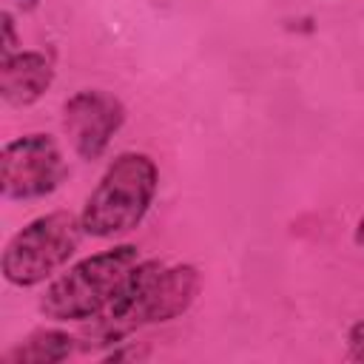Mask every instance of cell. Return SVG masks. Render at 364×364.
Here are the masks:
<instances>
[{"label": "cell", "instance_id": "6da1fadb", "mask_svg": "<svg viewBox=\"0 0 364 364\" xmlns=\"http://www.w3.org/2000/svg\"><path fill=\"white\" fill-rule=\"evenodd\" d=\"M196 293L199 273L193 264L165 267L159 259L136 262L114 301L97 316V333L111 344L139 324L171 321L193 304Z\"/></svg>", "mask_w": 364, "mask_h": 364}, {"label": "cell", "instance_id": "7a4b0ae2", "mask_svg": "<svg viewBox=\"0 0 364 364\" xmlns=\"http://www.w3.org/2000/svg\"><path fill=\"white\" fill-rule=\"evenodd\" d=\"M156 182L159 173L148 154H119L82 205L80 219L85 233L97 239H114L134 230L154 202Z\"/></svg>", "mask_w": 364, "mask_h": 364}, {"label": "cell", "instance_id": "3957f363", "mask_svg": "<svg viewBox=\"0 0 364 364\" xmlns=\"http://www.w3.org/2000/svg\"><path fill=\"white\" fill-rule=\"evenodd\" d=\"M136 262L139 250L134 245H114L71 264L40 296V313L51 321L97 318L114 301Z\"/></svg>", "mask_w": 364, "mask_h": 364}, {"label": "cell", "instance_id": "277c9868", "mask_svg": "<svg viewBox=\"0 0 364 364\" xmlns=\"http://www.w3.org/2000/svg\"><path fill=\"white\" fill-rule=\"evenodd\" d=\"M85 228L68 210L37 216L17 230L3 250V276L17 287H31L51 279L80 247Z\"/></svg>", "mask_w": 364, "mask_h": 364}, {"label": "cell", "instance_id": "5b68a950", "mask_svg": "<svg viewBox=\"0 0 364 364\" xmlns=\"http://www.w3.org/2000/svg\"><path fill=\"white\" fill-rule=\"evenodd\" d=\"M65 159L48 134H26L3 145L0 188L6 199H40L65 179Z\"/></svg>", "mask_w": 364, "mask_h": 364}, {"label": "cell", "instance_id": "8992f818", "mask_svg": "<svg viewBox=\"0 0 364 364\" xmlns=\"http://www.w3.org/2000/svg\"><path fill=\"white\" fill-rule=\"evenodd\" d=\"M122 102L102 88H82L63 105V128L82 159H97L108 148L111 136L122 128Z\"/></svg>", "mask_w": 364, "mask_h": 364}, {"label": "cell", "instance_id": "52a82bcc", "mask_svg": "<svg viewBox=\"0 0 364 364\" xmlns=\"http://www.w3.org/2000/svg\"><path fill=\"white\" fill-rule=\"evenodd\" d=\"M54 80L51 60L40 51H14L0 63V94L9 105L37 102Z\"/></svg>", "mask_w": 364, "mask_h": 364}, {"label": "cell", "instance_id": "ba28073f", "mask_svg": "<svg viewBox=\"0 0 364 364\" xmlns=\"http://www.w3.org/2000/svg\"><path fill=\"white\" fill-rule=\"evenodd\" d=\"M74 350V336L63 330H34L23 341H17L6 355L3 364H57L68 358Z\"/></svg>", "mask_w": 364, "mask_h": 364}, {"label": "cell", "instance_id": "9c48e42d", "mask_svg": "<svg viewBox=\"0 0 364 364\" xmlns=\"http://www.w3.org/2000/svg\"><path fill=\"white\" fill-rule=\"evenodd\" d=\"M347 347L353 361H364V321H355L347 333Z\"/></svg>", "mask_w": 364, "mask_h": 364}, {"label": "cell", "instance_id": "30bf717a", "mask_svg": "<svg viewBox=\"0 0 364 364\" xmlns=\"http://www.w3.org/2000/svg\"><path fill=\"white\" fill-rule=\"evenodd\" d=\"M14 46H17V40H14V20H11L9 11H3V57L14 54Z\"/></svg>", "mask_w": 364, "mask_h": 364}, {"label": "cell", "instance_id": "8fae6325", "mask_svg": "<svg viewBox=\"0 0 364 364\" xmlns=\"http://www.w3.org/2000/svg\"><path fill=\"white\" fill-rule=\"evenodd\" d=\"M355 242L364 247V216L358 219V228H355Z\"/></svg>", "mask_w": 364, "mask_h": 364}, {"label": "cell", "instance_id": "7c38bea8", "mask_svg": "<svg viewBox=\"0 0 364 364\" xmlns=\"http://www.w3.org/2000/svg\"><path fill=\"white\" fill-rule=\"evenodd\" d=\"M17 3H20L23 9H34V6H37V0H17Z\"/></svg>", "mask_w": 364, "mask_h": 364}]
</instances>
